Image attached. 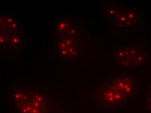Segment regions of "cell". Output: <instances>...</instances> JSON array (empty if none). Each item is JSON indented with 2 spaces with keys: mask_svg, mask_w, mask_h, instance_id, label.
<instances>
[{
  "mask_svg": "<svg viewBox=\"0 0 151 113\" xmlns=\"http://www.w3.org/2000/svg\"><path fill=\"white\" fill-rule=\"evenodd\" d=\"M57 34L59 37L63 36L71 35V33L72 29L70 28V24L68 20L63 19L62 18L59 19L57 26Z\"/></svg>",
  "mask_w": 151,
  "mask_h": 113,
  "instance_id": "8992f818",
  "label": "cell"
},
{
  "mask_svg": "<svg viewBox=\"0 0 151 113\" xmlns=\"http://www.w3.org/2000/svg\"><path fill=\"white\" fill-rule=\"evenodd\" d=\"M116 58L122 65L133 68H142L148 58L145 50L138 46L120 48L118 50Z\"/></svg>",
  "mask_w": 151,
  "mask_h": 113,
  "instance_id": "3957f363",
  "label": "cell"
},
{
  "mask_svg": "<svg viewBox=\"0 0 151 113\" xmlns=\"http://www.w3.org/2000/svg\"><path fill=\"white\" fill-rule=\"evenodd\" d=\"M15 105L18 113H62L57 103L38 91L29 90L25 99Z\"/></svg>",
  "mask_w": 151,
  "mask_h": 113,
  "instance_id": "7a4b0ae2",
  "label": "cell"
},
{
  "mask_svg": "<svg viewBox=\"0 0 151 113\" xmlns=\"http://www.w3.org/2000/svg\"><path fill=\"white\" fill-rule=\"evenodd\" d=\"M73 35H68L59 37L58 48L63 56L71 58L76 55L77 51L76 44L75 41V37Z\"/></svg>",
  "mask_w": 151,
  "mask_h": 113,
  "instance_id": "5b68a950",
  "label": "cell"
},
{
  "mask_svg": "<svg viewBox=\"0 0 151 113\" xmlns=\"http://www.w3.org/2000/svg\"><path fill=\"white\" fill-rule=\"evenodd\" d=\"M130 98L109 80L99 85L92 94L94 105L104 111H112L122 107Z\"/></svg>",
  "mask_w": 151,
  "mask_h": 113,
  "instance_id": "6da1fadb",
  "label": "cell"
},
{
  "mask_svg": "<svg viewBox=\"0 0 151 113\" xmlns=\"http://www.w3.org/2000/svg\"><path fill=\"white\" fill-rule=\"evenodd\" d=\"M108 80L130 99L137 92V82L129 74L123 73L109 77Z\"/></svg>",
  "mask_w": 151,
  "mask_h": 113,
  "instance_id": "277c9868",
  "label": "cell"
},
{
  "mask_svg": "<svg viewBox=\"0 0 151 113\" xmlns=\"http://www.w3.org/2000/svg\"><path fill=\"white\" fill-rule=\"evenodd\" d=\"M145 105L149 112L151 113V82L146 92Z\"/></svg>",
  "mask_w": 151,
  "mask_h": 113,
  "instance_id": "52a82bcc",
  "label": "cell"
}]
</instances>
